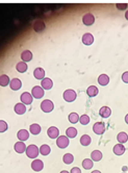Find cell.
Returning a JSON list of instances; mask_svg holds the SVG:
<instances>
[{"label": "cell", "mask_w": 128, "mask_h": 173, "mask_svg": "<svg viewBox=\"0 0 128 173\" xmlns=\"http://www.w3.org/2000/svg\"><path fill=\"white\" fill-rule=\"evenodd\" d=\"M39 153H40V149L36 145H33V144L29 145L27 147V149H26V155L28 157H30V159H36L39 155Z\"/></svg>", "instance_id": "obj_1"}, {"label": "cell", "mask_w": 128, "mask_h": 173, "mask_svg": "<svg viewBox=\"0 0 128 173\" xmlns=\"http://www.w3.org/2000/svg\"><path fill=\"white\" fill-rule=\"evenodd\" d=\"M63 97H64V99L66 100L67 102H73L75 99H76L77 95H76V92L74 91V90H66V91L64 92V95H63Z\"/></svg>", "instance_id": "obj_2"}, {"label": "cell", "mask_w": 128, "mask_h": 173, "mask_svg": "<svg viewBox=\"0 0 128 173\" xmlns=\"http://www.w3.org/2000/svg\"><path fill=\"white\" fill-rule=\"evenodd\" d=\"M69 138L67 136H60V137L56 139V145L58 146V148H67L69 145Z\"/></svg>", "instance_id": "obj_3"}, {"label": "cell", "mask_w": 128, "mask_h": 173, "mask_svg": "<svg viewBox=\"0 0 128 173\" xmlns=\"http://www.w3.org/2000/svg\"><path fill=\"white\" fill-rule=\"evenodd\" d=\"M41 109H42V111L44 112V113H50V112L53 111L54 104L51 100L46 99L41 103Z\"/></svg>", "instance_id": "obj_4"}, {"label": "cell", "mask_w": 128, "mask_h": 173, "mask_svg": "<svg viewBox=\"0 0 128 173\" xmlns=\"http://www.w3.org/2000/svg\"><path fill=\"white\" fill-rule=\"evenodd\" d=\"M31 95L33 96V98L40 99V98H42L44 96V89L40 86L33 87V89L31 90Z\"/></svg>", "instance_id": "obj_5"}, {"label": "cell", "mask_w": 128, "mask_h": 173, "mask_svg": "<svg viewBox=\"0 0 128 173\" xmlns=\"http://www.w3.org/2000/svg\"><path fill=\"white\" fill-rule=\"evenodd\" d=\"M20 99H21V101H22V103H24L25 106H28V104H31L33 96H32L30 93H28V92H24V93L21 95Z\"/></svg>", "instance_id": "obj_6"}, {"label": "cell", "mask_w": 128, "mask_h": 173, "mask_svg": "<svg viewBox=\"0 0 128 173\" xmlns=\"http://www.w3.org/2000/svg\"><path fill=\"white\" fill-rule=\"evenodd\" d=\"M93 130L97 135H102V133H104V131H105V124L103 122H97L93 126Z\"/></svg>", "instance_id": "obj_7"}, {"label": "cell", "mask_w": 128, "mask_h": 173, "mask_svg": "<svg viewBox=\"0 0 128 173\" xmlns=\"http://www.w3.org/2000/svg\"><path fill=\"white\" fill-rule=\"evenodd\" d=\"M82 22H83L84 25L86 26H91L94 24L95 22V17L94 15L92 14H86L83 17H82Z\"/></svg>", "instance_id": "obj_8"}, {"label": "cell", "mask_w": 128, "mask_h": 173, "mask_svg": "<svg viewBox=\"0 0 128 173\" xmlns=\"http://www.w3.org/2000/svg\"><path fill=\"white\" fill-rule=\"evenodd\" d=\"M31 168L33 171H42L43 168H44V163H43L41 160H34L33 162L31 163Z\"/></svg>", "instance_id": "obj_9"}, {"label": "cell", "mask_w": 128, "mask_h": 173, "mask_svg": "<svg viewBox=\"0 0 128 173\" xmlns=\"http://www.w3.org/2000/svg\"><path fill=\"white\" fill-rule=\"evenodd\" d=\"M47 135H48V137L51 138V139H57L58 135H60V130H58V128L55 127V126H51V127H49L48 130H47Z\"/></svg>", "instance_id": "obj_10"}, {"label": "cell", "mask_w": 128, "mask_h": 173, "mask_svg": "<svg viewBox=\"0 0 128 173\" xmlns=\"http://www.w3.org/2000/svg\"><path fill=\"white\" fill-rule=\"evenodd\" d=\"M14 148H15V151L18 152V153H23V152L26 151V149H27V147H26L24 142H22V141L17 142V143L15 144Z\"/></svg>", "instance_id": "obj_11"}, {"label": "cell", "mask_w": 128, "mask_h": 173, "mask_svg": "<svg viewBox=\"0 0 128 173\" xmlns=\"http://www.w3.org/2000/svg\"><path fill=\"white\" fill-rule=\"evenodd\" d=\"M10 89L14 90V91H18V90H20V88L22 87V82H21V80L19 79V78H14L13 80H10Z\"/></svg>", "instance_id": "obj_12"}, {"label": "cell", "mask_w": 128, "mask_h": 173, "mask_svg": "<svg viewBox=\"0 0 128 173\" xmlns=\"http://www.w3.org/2000/svg\"><path fill=\"white\" fill-rule=\"evenodd\" d=\"M33 76L39 80H43L45 78V71L43 68H36L33 71Z\"/></svg>", "instance_id": "obj_13"}, {"label": "cell", "mask_w": 128, "mask_h": 173, "mask_svg": "<svg viewBox=\"0 0 128 173\" xmlns=\"http://www.w3.org/2000/svg\"><path fill=\"white\" fill-rule=\"evenodd\" d=\"M93 42H94V37L92 36L91 34H84L83 36H82V43L84 44V45H92Z\"/></svg>", "instance_id": "obj_14"}, {"label": "cell", "mask_w": 128, "mask_h": 173, "mask_svg": "<svg viewBox=\"0 0 128 173\" xmlns=\"http://www.w3.org/2000/svg\"><path fill=\"white\" fill-rule=\"evenodd\" d=\"M99 115L102 118H108L110 115H112V109H110L108 106H102L99 111Z\"/></svg>", "instance_id": "obj_15"}, {"label": "cell", "mask_w": 128, "mask_h": 173, "mask_svg": "<svg viewBox=\"0 0 128 173\" xmlns=\"http://www.w3.org/2000/svg\"><path fill=\"white\" fill-rule=\"evenodd\" d=\"M17 137H18V139L20 140V141L24 142L26 140H28V138H29V133H28L26 130H21L18 131Z\"/></svg>", "instance_id": "obj_16"}, {"label": "cell", "mask_w": 128, "mask_h": 173, "mask_svg": "<svg viewBox=\"0 0 128 173\" xmlns=\"http://www.w3.org/2000/svg\"><path fill=\"white\" fill-rule=\"evenodd\" d=\"M15 113L18 114V115H23V114L26 112V106L24 103H17L15 106Z\"/></svg>", "instance_id": "obj_17"}, {"label": "cell", "mask_w": 128, "mask_h": 173, "mask_svg": "<svg viewBox=\"0 0 128 173\" xmlns=\"http://www.w3.org/2000/svg\"><path fill=\"white\" fill-rule=\"evenodd\" d=\"M114 153L116 155H122L123 153L125 152V147H124V145L123 144H117V145H115V147H114Z\"/></svg>", "instance_id": "obj_18"}, {"label": "cell", "mask_w": 128, "mask_h": 173, "mask_svg": "<svg viewBox=\"0 0 128 173\" xmlns=\"http://www.w3.org/2000/svg\"><path fill=\"white\" fill-rule=\"evenodd\" d=\"M21 58H22V61L25 63L30 62V61L32 60L31 51H29V50H25V51H23L22 53H21Z\"/></svg>", "instance_id": "obj_19"}, {"label": "cell", "mask_w": 128, "mask_h": 173, "mask_svg": "<svg viewBox=\"0 0 128 173\" xmlns=\"http://www.w3.org/2000/svg\"><path fill=\"white\" fill-rule=\"evenodd\" d=\"M41 84H42V88L44 90H50L53 87V82H52L50 78H44L41 82Z\"/></svg>", "instance_id": "obj_20"}, {"label": "cell", "mask_w": 128, "mask_h": 173, "mask_svg": "<svg viewBox=\"0 0 128 173\" xmlns=\"http://www.w3.org/2000/svg\"><path fill=\"white\" fill-rule=\"evenodd\" d=\"M33 29L36 32H41L45 29V23L43 21H36L33 23Z\"/></svg>", "instance_id": "obj_21"}, {"label": "cell", "mask_w": 128, "mask_h": 173, "mask_svg": "<svg viewBox=\"0 0 128 173\" xmlns=\"http://www.w3.org/2000/svg\"><path fill=\"white\" fill-rule=\"evenodd\" d=\"M117 140H118L120 144L126 143V142L128 141V135H127L126 133H124V131H122V133H119L118 136H117Z\"/></svg>", "instance_id": "obj_22"}, {"label": "cell", "mask_w": 128, "mask_h": 173, "mask_svg": "<svg viewBox=\"0 0 128 173\" xmlns=\"http://www.w3.org/2000/svg\"><path fill=\"white\" fill-rule=\"evenodd\" d=\"M91 159L94 162H99L102 159V152L99 151V150H94L92 153H91Z\"/></svg>", "instance_id": "obj_23"}, {"label": "cell", "mask_w": 128, "mask_h": 173, "mask_svg": "<svg viewBox=\"0 0 128 173\" xmlns=\"http://www.w3.org/2000/svg\"><path fill=\"white\" fill-rule=\"evenodd\" d=\"M98 92H99L98 88L95 86H90L88 88V90H86V94H88L90 97H95V96L98 94Z\"/></svg>", "instance_id": "obj_24"}, {"label": "cell", "mask_w": 128, "mask_h": 173, "mask_svg": "<svg viewBox=\"0 0 128 173\" xmlns=\"http://www.w3.org/2000/svg\"><path fill=\"white\" fill-rule=\"evenodd\" d=\"M109 82V77H108L106 74H101L98 77V84L101 85V86H106Z\"/></svg>", "instance_id": "obj_25"}, {"label": "cell", "mask_w": 128, "mask_h": 173, "mask_svg": "<svg viewBox=\"0 0 128 173\" xmlns=\"http://www.w3.org/2000/svg\"><path fill=\"white\" fill-rule=\"evenodd\" d=\"M91 142H92V139H91V137L89 135H83L80 138V144L82 146H89L91 144Z\"/></svg>", "instance_id": "obj_26"}, {"label": "cell", "mask_w": 128, "mask_h": 173, "mask_svg": "<svg viewBox=\"0 0 128 173\" xmlns=\"http://www.w3.org/2000/svg\"><path fill=\"white\" fill-rule=\"evenodd\" d=\"M94 166V163H93V160L92 159H86L82 161V167L84 168L86 170H90L93 168Z\"/></svg>", "instance_id": "obj_27"}, {"label": "cell", "mask_w": 128, "mask_h": 173, "mask_svg": "<svg viewBox=\"0 0 128 173\" xmlns=\"http://www.w3.org/2000/svg\"><path fill=\"white\" fill-rule=\"evenodd\" d=\"M29 131L32 133V135H39V133H41V126L36 123L31 124L29 127Z\"/></svg>", "instance_id": "obj_28"}, {"label": "cell", "mask_w": 128, "mask_h": 173, "mask_svg": "<svg viewBox=\"0 0 128 173\" xmlns=\"http://www.w3.org/2000/svg\"><path fill=\"white\" fill-rule=\"evenodd\" d=\"M8 84H10V77L5 74H2L0 76V86L1 87H6Z\"/></svg>", "instance_id": "obj_29"}, {"label": "cell", "mask_w": 128, "mask_h": 173, "mask_svg": "<svg viewBox=\"0 0 128 173\" xmlns=\"http://www.w3.org/2000/svg\"><path fill=\"white\" fill-rule=\"evenodd\" d=\"M63 161H64V163L67 164V165H70V164H72L73 161H74V157H73L71 153H66V154L63 157Z\"/></svg>", "instance_id": "obj_30"}, {"label": "cell", "mask_w": 128, "mask_h": 173, "mask_svg": "<svg viewBox=\"0 0 128 173\" xmlns=\"http://www.w3.org/2000/svg\"><path fill=\"white\" fill-rule=\"evenodd\" d=\"M16 69H17V71L20 72V73H24L26 70H27V64H26L25 62L18 63L16 66Z\"/></svg>", "instance_id": "obj_31"}, {"label": "cell", "mask_w": 128, "mask_h": 173, "mask_svg": "<svg viewBox=\"0 0 128 173\" xmlns=\"http://www.w3.org/2000/svg\"><path fill=\"white\" fill-rule=\"evenodd\" d=\"M51 151V148L50 146H48L47 144H44L40 147V153L42 155H48Z\"/></svg>", "instance_id": "obj_32"}, {"label": "cell", "mask_w": 128, "mask_h": 173, "mask_svg": "<svg viewBox=\"0 0 128 173\" xmlns=\"http://www.w3.org/2000/svg\"><path fill=\"white\" fill-rule=\"evenodd\" d=\"M66 136L68 138L73 139V138H75L77 136V130H76V128H74V127H69L66 131Z\"/></svg>", "instance_id": "obj_33"}, {"label": "cell", "mask_w": 128, "mask_h": 173, "mask_svg": "<svg viewBox=\"0 0 128 173\" xmlns=\"http://www.w3.org/2000/svg\"><path fill=\"white\" fill-rule=\"evenodd\" d=\"M79 116L77 115L76 113H71L70 115H69V121L71 122V123H73V124H75V123H77L78 121H79Z\"/></svg>", "instance_id": "obj_34"}, {"label": "cell", "mask_w": 128, "mask_h": 173, "mask_svg": "<svg viewBox=\"0 0 128 173\" xmlns=\"http://www.w3.org/2000/svg\"><path fill=\"white\" fill-rule=\"evenodd\" d=\"M79 122L82 125H86V124L90 123V117H89L88 115H82L81 117L79 118Z\"/></svg>", "instance_id": "obj_35"}, {"label": "cell", "mask_w": 128, "mask_h": 173, "mask_svg": "<svg viewBox=\"0 0 128 173\" xmlns=\"http://www.w3.org/2000/svg\"><path fill=\"white\" fill-rule=\"evenodd\" d=\"M6 130H7V124H6V122L3 121V120H0V133H4Z\"/></svg>", "instance_id": "obj_36"}, {"label": "cell", "mask_w": 128, "mask_h": 173, "mask_svg": "<svg viewBox=\"0 0 128 173\" xmlns=\"http://www.w3.org/2000/svg\"><path fill=\"white\" fill-rule=\"evenodd\" d=\"M116 6H117V8L120 10H126V8H127V4L126 3H117Z\"/></svg>", "instance_id": "obj_37"}, {"label": "cell", "mask_w": 128, "mask_h": 173, "mask_svg": "<svg viewBox=\"0 0 128 173\" xmlns=\"http://www.w3.org/2000/svg\"><path fill=\"white\" fill-rule=\"evenodd\" d=\"M122 80L125 82V84H128V71L124 72L122 75Z\"/></svg>", "instance_id": "obj_38"}, {"label": "cell", "mask_w": 128, "mask_h": 173, "mask_svg": "<svg viewBox=\"0 0 128 173\" xmlns=\"http://www.w3.org/2000/svg\"><path fill=\"white\" fill-rule=\"evenodd\" d=\"M70 173H81V170H80L78 167H74V168H72V169H71Z\"/></svg>", "instance_id": "obj_39"}, {"label": "cell", "mask_w": 128, "mask_h": 173, "mask_svg": "<svg viewBox=\"0 0 128 173\" xmlns=\"http://www.w3.org/2000/svg\"><path fill=\"white\" fill-rule=\"evenodd\" d=\"M125 122H126V123L128 124V114L126 115V117H125Z\"/></svg>", "instance_id": "obj_40"}, {"label": "cell", "mask_w": 128, "mask_h": 173, "mask_svg": "<svg viewBox=\"0 0 128 173\" xmlns=\"http://www.w3.org/2000/svg\"><path fill=\"white\" fill-rule=\"evenodd\" d=\"M125 18H126V20H128V10L125 13Z\"/></svg>", "instance_id": "obj_41"}, {"label": "cell", "mask_w": 128, "mask_h": 173, "mask_svg": "<svg viewBox=\"0 0 128 173\" xmlns=\"http://www.w3.org/2000/svg\"><path fill=\"white\" fill-rule=\"evenodd\" d=\"M92 173H101V172L99 171V170H94V171H93Z\"/></svg>", "instance_id": "obj_42"}, {"label": "cell", "mask_w": 128, "mask_h": 173, "mask_svg": "<svg viewBox=\"0 0 128 173\" xmlns=\"http://www.w3.org/2000/svg\"><path fill=\"white\" fill-rule=\"evenodd\" d=\"M60 173H70V172H68V171H67V170H63V171L60 172Z\"/></svg>", "instance_id": "obj_43"}, {"label": "cell", "mask_w": 128, "mask_h": 173, "mask_svg": "<svg viewBox=\"0 0 128 173\" xmlns=\"http://www.w3.org/2000/svg\"><path fill=\"white\" fill-rule=\"evenodd\" d=\"M122 169H123V171H126V170H127V167H123Z\"/></svg>", "instance_id": "obj_44"}]
</instances>
